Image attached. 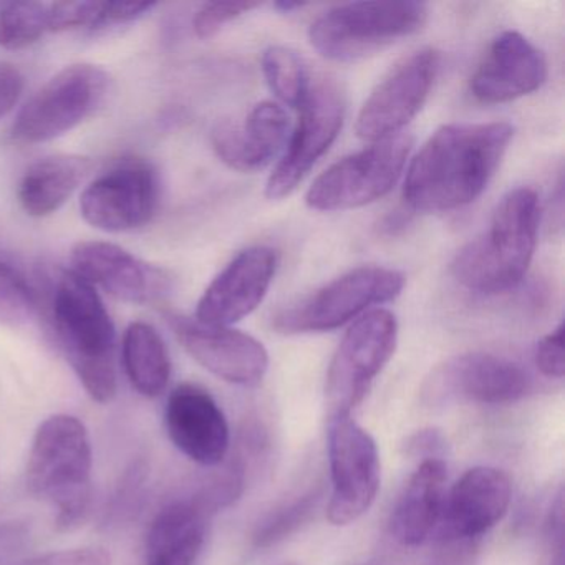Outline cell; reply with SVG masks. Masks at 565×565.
<instances>
[{
	"label": "cell",
	"mask_w": 565,
	"mask_h": 565,
	"mask_svg": "<svg viewBox=\"0 0 565 565\" xmlns=\"http://www.w3.org/2000/svg\"><path fill=\"white\" fill-rule=\"evenodd\" d=\"M512 137L514 128L504 121L439 128L409 163L406 204L423 213L468 206L494 177Z\"/></svg>",
	"instance_id": "obj_1"
},
{
	"label": "cell",
	"mask_w": 565,
	"mask_h": 565,
	"mask_svg": "<svg viewBox=\"0 0 565 565\" xmlns=\"http://www.w3.org/2000/svg\"><path fill=\"white\" fill-rule=\"evenodd\" d=\"M541 207L532 188L509 191L482 236L466 244L451 273L465 289L495 296L514 289L527 273L537 244Z\"/></svg>",
	"instance_id": "obj_2"
},
{
	"label": "cell",
	"mask_w": 565,
	"mask_h": 565,
	"mask_svg": "<svg viewBox=\"0 0 565 565\" xmlns=\"http://www.w3.org/2000/svg\"><path fill=\"white\" fill-rule=\"evenodd\" d=\"M55 339L92 399L110 403L117 395L114 320L97 289L74 270H64L52 292Z\"/></svg>",
	"instance_id": "obj_3"
},
{
	"label": "cell",
	"mask_w": 565,
	"mask_h": 565,
	"mask_svg": "<svg viewBox=\"0 0 565 565\" xmlns=\"http://www.w3.org/2000/svg\"><path fill=\"white\" fill-rule=\"evenodd\" d=\"M94 451L81 419L54 415L41 423L29 452L25 484L34 498L52 505L62 531L77 527L92 511Z\"/></svg>",
	"instance_id": "obj_4"
},
{
	"label": "cell",
	"mask_w": 565,
	"mask_h": 565,
	"mask_svg": "<svg viewBox=\"0 0 565 565\" xmlns=\"http://www.w3.org/2000/svg\"><path fill=\"white\" fill-rule=\"evenodd\" d=\"M426 21L428 6L423 2H352L317 18L309 41L329 61L353 62L416 34Z\"/></svg>",
	"instance_id": "obj_5"
},
{
	"label": "cell",
	"mask_w": 565,
	"mask_h": 565,
	"mask_svg": "<svg viewBox=\"0 0 565 565\" xmlns=\"http://www.w3.org/2000/svg\"><path fill=\"white\" fill-rule=\"evenodd\" d=\"M405 282L402 273L388 267H356L280 310L274 317V329L286 335L330 332L352 322L370 307L396 299Z\"/></svg>",
	"instance_id": "obj_6"
},
{
	"label": "cell",
	"mask_w": 565,
	"mask_h": 565,
	"mask_svg": "<svg viewBox=\"0 0 565 565\" xmlns=\"http://www.w3.org/2000/svg\"><path fill=\"white\" fill-rule=\"evenodd\" d=\"M396 343L398 322L388 310H372L355 320L343 335L327 373V418L352 416L392 360Z\"/></svg>",
	"instance_id": "obj_7"
},
{
	"label": "cell",
	"mask_w": 565,
	"mask_h": 565,
	"mask_svg": "<svg viewBox=\"0 0 565 565\" xmlns=\"http://www.w3.org/2000/svg\"><path fill=\"white\" fill-rule=\"evenodd\" d=\"M412 147V137L395 135L337 161L307 191V206L330 213L375 203L398 183Z\"/></svg>",
	"instance_id": "obj_8"
},
{
	"label": "cell",
	"mask_w": 565,
	"mask_h": 565,
	"mask_svg": "<svg viewBox=\"0 0 565 565\" xmlns=\"http://www.w3.org/2000/svg\"><path fill=\"white\" fill-rule=\"evenodd\" d=\"M108 85L110 77L97 65L65 67L22 107L12 137L19 143L39 145L68 134L100 107Z\"/></svg>",
	"instance_id": "obj_9"
},
{
	"label": "cell",
	"mask_w": 565,
	"mask_h": 565,
	"mask_svg": "<svg viewBox=\"0 0 565 565\" xmlns=\"http://www.w3.org/2000/svg\"><path fill=\"white\" fill-rule=\"evenodd\" d=\"M329 521L349 525L372 508L379 495L382 466L373 436L352 416L329 419Z\"/></svg>",
	"instance_id": "obj_10"
},
{
	"label": "cell",
	"mask_w": 565,
	"mask_h": 565,
	"mask_svg": "<svg viewBox=\"0 0 565 565\" xmlns=\"http://www.w3.org/2000/svg\"><path fill=\"white\" fill-rule=\"evenodd\" d=\"M299 110V121L286 154L267 181L266 196L269 200L289 196L330 150L345 120V97L335 82L322 81L310 88L309 97Z\"/></svg>",
	"instance_id": "obj_11"
},
{
	"label": "cell",
	"mask_w": 565,
	"mask_h": 565,
	"mask_svg": "<svg viewBox=\"0 0 565 565\" xmlns=\"http://www.w3.org/2000/svg\"><path fill=\"white\" fill-rule=\"evenodd\" d=\"M158 201L157 170L147 161L125 160L85 188L81 213L95 230L127 233L150 223Z\"/></svg>",
	"instance_id": "obj_12"
},
{
	"label": "cell",
	"mask_w": 565,
	"mask_h": 565,
	"mask_svg": "<svg viewBox=\"0 0 565 565\" xmlns=\"http://www.w3.org/2000/svg\"><path fill=\"white\" fill-rule=\"evenodd\" d=\"M441 57L433 49L416 52L399 62L370 94L356 117L362 140L382 141L399 135L418 115L431 92Z\"/></svg>",
	"instance_id": "obj_13"
},
{
	"label": "cell",
	"mask_w": 565,
	"mask_h": 565,
	"mask_svg": "<svg viewBox=\"0 0 565 565\" xmlns=\"http://www.w3.org/2000/svg\"><path fill=\"white\" fill-rule=\"evenodd\" d=\"M531 379L519 363L494 353L469 352L441 363L425 385V396L433 405L446 402L505 405L524 398Z\"/></svg>",
	"instance_id": "obj_14"
},
{
	"label": "cell",
	"mask_w": 565,
	"mask_h": 565,
	"mask_svg": "<svg viewBox=\"0 0 565 565\" xmlns=\"http://www.w3.org/2000/svg\"><path fill=\"white\" fill-rule=\"evenodd\" d=\"M170 323L188 355L217 379L233 385L254 386L266 376L269 353L254 337L231 327L204 326L180 316H171Z\"/></svg>",
	"instance_id": "obj_15"
},
{
	"label": "cell",
	"mask_w": 565,
	"mask_h": 565,
	"mask_svg": "<svg viewBox=\"0 0 565 565\" xmlns=\"http://www.w3.org/2000/svg\"><path fill=\"white\" fill-rule=\"evenodd\" d=\"M74 273L90 286L128 303H154L171 290L163 269L148 264L117 244L84 241L72 249Z\"/></svg>",
	"instance_id": "obj_16"
},
{
	"label": "cell",
	"mask_w": 565,
	"mask_h": 565,
	"mask_svg": "<svg viewBox=\"0 0 565 565\" xmlns=\"http://www.w3.org/2000/svg\"><path fill=\"white\" fill-rule=\"evenodd\" d=\"M276 269L273 247L254 246L237 254L204 290L194 320L204 326L231 327L246 319L266 299Z\"/></svg>",
	"instance_id": "obj_17"
},
{
	"label": "cell",
	"mask_w": 565,
	"mask_h": 565,
	"mask_svg": "<svg viewBox=\"0 0 565 565\" xmlns=\"http://www.w3.org/2000/svg\"><path fill=\"white\" fill-rule=\"evenodd\" d=\"M164 426L171 443L198 465L207 468L223 465L230 452L226 415L203 386L183 383L170 393Z\"/></svg>",
	"instance_id": "obj_18"
},
{
	"label": "cell",
	"mask_w": 565,
	"mask_h": 565,
	"mask_svg": "<svg viewBox=\"0 0 565 565\" xmlns=\"http://www.w3.org/2000/svg\"><path fill=\"white\" fill-rule=\"evenodd\" d=\"M511 495V479L501 469H468L446 491L439 535L445 541H468L486 534L508 514Z\"/></svg>",
	"instance_id": "obj_19"
},
{
	"label": "cell",
	"mask_w": 565,
	"mask_h": 565,
	"mask_svg": "<svg viewBox=\"0 0 565 565\" xmlns=\"http://www.w3.org/2000/svg\"><path fill=\"white\" fill-rule=\"evenodd\" d=\"M547 62L542 52L519 32H502L472 74V97L486 105L508 104L542 87Z\"/></svg>",
	"instance_id": "obj_20"
},
{
	"label": "cell",
	"mask_w": 565,
	"mask_h": 565,
	"mask_svg": "<svg viewBox=\"0 0 565 565\" xmlns=\"http://www.w3.org/2000/svg\"><path fill=\"white\" fill-rule=\"evenodd\" d=\"M289 118L274 102H263L243 124L221 121L213 128L211 143L217 158L241 173H256L274 160L286 143Z\"/></svg>",
	"instance_id": "obj_21"
},
{
	"label": "cell",
	"mask_w": 565,
	"mask_h": 565,
	"mask_svg": "<svg viewBox=\"0 0 565 565\" xmlns=\"http://www.w3.org/2000/svg\"><path fill=\"white\" fill-rule=\"evenodd\" d=\"M448 468L441 458L423 459L392 512L390 529L406 547L423 544L438 529L446 499Z\"/></svg>",
	"instance_id": "obj_22"
},
{
	"label": "cell",
	"mask_w": 565,
	"mask_h": 565,
	"mask_svg": "<svg viewBox=\"0 0 565 565\" xmlns=\"http://www.w3.org/2000/svg\"><path fill=\"white\" fill-rule=\"evenodd\" d=\"M207 521L190 498L164 505L148 529L145 565H196Z\"/></svg>",
	"instance_id": "obj_23"
},
{
	"label": "cell",
	"mask_w": 565,
	"mask_h": 565,
	"mask_svg": "<svg viewBox=\"0 0 565 565\" xmlns=\"http://www.w3.org/2000/svg\"><path fill=\"white\" fill-rule=\"evenodd\" d=\"M94 161L81 154H54L29 167L19 184V203L32 217L57 213L94 170Z\"/></svg>",
	"instance_id": "obj_24"
},
{
	"label": "cell",
	"mask_w": 565,
	"mask_h": 565,
	"mask_svg": "<svg viewBox=\"0 0 565 565\" xmlns=\"http://www.w3.org/2000/svg\"><path fill=\"white\" fill-rule=\"evenodd\" d=\"M121 360L131 386L147 398H157L171 379V359L163 337L147 322H134L125 330Z\"/></svg>",
	"instance_id": "obj_25"
},
{
	"label": "cell",
	"mask_w": 565,
	"mask_h": 565,
	"mask_svg": "<svg viewBox=\"0 0 565 565\" xmlns=\"http://www.w3.org/2000/svg\"><path fill=\"white\" fill-rule=\"evenodd\" d=\"M263 71L270 90L282 104L299 110L310 94L309 75L297 52L280 45L263 54Z\"/></svg>",
	"instance_id": "obj_26"
},
{
	"label": "cell",
	"mask_w": 565,
	"mask_h": 565,
	"mask_svg": "<svg viewBox=\"0 0 565 565\" xmlns=\"http://www.w3.org/2000/svg\"><path fill=\"white\" fill-rule=\"evenodd\" d=\"M45 2H12L0 8V47L22 51L51 32Z\"/></svg>",
	"instance_id": "obj_27"
},
{
	"label": "cell",
	"mask_w": 565,
	"mask_h": 565,
	"mask_svg": "<svg viewBox=\"0 0 565 565\" xmlns=\"http://www.w3.org/2000/svg\"><path fill=\"white\" fill-rule=\"evenodd\" d=\"M320 501L319 489H309L292 501L280 504L257 524L253 542L257 548H267L297 531L316 511Z\"/></svg>",
	"instance_id": "obj_28"
},
{
	"label": "cell",
	"mask_w": 565,
	"mask_h": 565,
	"mask_svg": "<svg viewBox=\"0 0 565 565\" xmlns=\"http://www.w3.org/2000/svg\"><path fill=\"white\" fill-rule=\"evenodd\" d=\"M148 475L150 469L145 459H137L128 466L120 484L117 486L110 502L105 508L104 521H102L105 527H120L125 522L137 518L143 505Z\"/></svg>",
	"instance_id": "obj_29"
},
{
	"label": "cell",
	"mask_w": 565,
	"mask_h": 565,
	"mask_svg": "<svg viewBox=\"0 0 565 565\" xmlns=\"http://www.w3.org/2000/svg\"><path fill=\"white\" fill-rule=\"evenodd\" d=\"M35 299L24 277L0 257V326L22 327L34 317Z\"/></svg>",
	"instance_id": "obj_30"
},
{
	"label": "cell",
	"mask_w": 565,
	"mask_h": 565,
	"mask_svg": "<svg viewBox=\"0 0 565 565\" xmlns=\"http://www.w3.org/2000/svg\"><path fill=\"white\" fill-rule=\"evenodd\" d=\"M259 8V4L246 2H210L196 12L193 19L194 34L200 39H211L236 19Z\"/></svg>",
	"instance_id": "obj_31"
},
{
	"label": "cell",
	"mask_w": 565,
	"mask_h": 565,
	"mask_svg": "<svg viewBox=\"0 0 565 565\" xmlns=\"http://www.w3.org/2000/svg\"><path fill=\"white\" fill-rule=\"evenodd\" d=\"M12 565H110V554L104 547H78L49 552Z\"/></svg>",
	"instance_id": "obj_32"
},
{
	"label": "cell",
	"mask_w": 565,
	"mask_h": 565,
	"mask_svg": "<svg viewBox=\"0 0 565 565\" xmlns=\"http://www.w3.org/2000/svg\"><path fill=\"white\" fill-rule=\"evenodd\" d=\"M535 365L548 379H562L565 373L564 323L545 335L535 350Z\"/></svg>",
	"instance_id": "obj_33"
},
{
	"label": "cell",
	"mask_w": 565,
	"mask_h": 565,
	"mask_svg": "<svg viewBox=\"0 0 565 565\" xmlns=\"http://www.w3.org/2000/svg\"><path fill=\"white\" fill-rule=\"evenodd\" d=\"M25 78L15 65L0 62V118L11 114L24 94Z\"/></svg>",
	"instance_id": "obj_34"
},
{
	"label": "cell",
	"mask_w": 565,
	"mask_h": 565,
	"mask_svg": "<svg viewBox=\"0 0 565 565\" xmlns=\"http://www.w3.org/2000/svg\"><path fill=\"white\" fill-rule=\"evenodd\" d=\"M31 532L21 522H0V565H12V562L25 551Z\"/></svg>",
	"instance_id": "obj_35"
},
{
	"label": "cell",
	"mask_w": 565,
	"mask_h": 565,
	"mask_svg": "<svg viewBox=\"0 0 565 565\" xmlns=\"http://www.w3.org/2000/svg\"><path fill=\"white\" fill-rule=\"evenodd\" d=\"M277 9H282L284 12L294 11V9L302 8V4H292V2H280L276 6Z\"/></svg>",
	"instance_id": "obj_36"
},
{
	"label": "cell",
	"mask_w": 565,
	"mask_h": 565,
	"mask_svg": "<svg viewBox=\"0 0 565 565\" xmlns=\"http://www.w3.org/2000/svg\"><path fill=\"white\" fill-rule=\"evenodd\" d=\"M282 565H294V564H282Z\"/></svg>",
	"instance_id": "obj_37"
}]
</instances>
